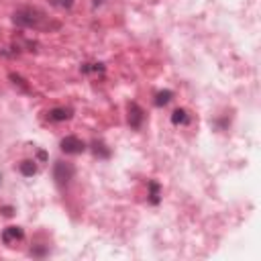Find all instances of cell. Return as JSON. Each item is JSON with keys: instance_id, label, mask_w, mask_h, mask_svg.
Segmentation results:
<instances>
[{"instance_id": "obj_1", "label": "cell", "mask_w": 261, "mask_h": 261, "mask_svg": "<svg viewBox=\"0 0 261 261\" xmlns=\"http://www.w3.org/2000/svg\"><path fill=\"white\" fill-rule=\"evenodd\" d=\"M12 20H14L18 27H24V29H43L45 22H47V16H45L39 8L24 6V8H18V10L14 12Z\"/></svg>"}, {"instance_id": "obj_2", "label": "cell", "mask_w": 261, "mask_h": 261, "mask_svg": "<svg viewBox=\"0 0 261 261\" xmlns=\"http://www.w3.org/2000/svg\"><path fill=\"white\" fill-rule=\"evenodd\" d=\"M61 151L63 153H69V155H77V153L84 151V143L77 137H65L61 141Z\"/></svg>"}, {"instance_id": "obj_3", "label": "cell", "mask_w": 261, "mask_h": 261, "mask_svg": "<svg viewBox=\"0 0 261 261\" xmlns=\"http://www.w3.org/2000/svg\"><path fill=\"white\" fill-rule=\"evenodd\" d=\"M71 177H73V165L59 161V163L55 165V179H57V181L63 186V184H67Z\"/></svg>"}, {"instance_id": "obj_4", "label": "cell", "mask_w": 261, "mask_h": 261, "mask_svg": "<svg viewBox=\"0 0 261 261\" xmlns=\"http://www.w3.org/2000/svg\"><path fill=\"white\" fill-rule=\"evenodd\" d=\"M143 122V110L137 106V104H128V124L130 126H141Z\"/></svg>"}, {"instance_id": "obj_5", "label": "cell", "mask_w": 261, "mask_h": 261, "mask_svg": "<svg viewBox=\"0 0 261 261\" xmlns=\"http://www.w3.org/2000/svg\"><path fill=\"white\" fill-rule=\"evenodd\" d=\"M2 239H4V243H12V241H20L22 239V230L18 228V226H8L6 230H4V234H2Z\"/></svg>"}, {"instance_id": "obj_6", "label": "cell", "mask_w": 261, "mask_h": 261, "mask_svg": "<svg viewBox=\"0 0 261 261\" xmlns=\"http://www.w3.org/2000/svg\"><path fill=\"white\" fill-rule=\"evenodd\" d=\"M69 116H71V110H67V108H53L49 112V118L51 120H67Z\"/></svg>"}, {"instance_id": "obj_7", "label": "cell", "mask_w": 261, "mask_h": 261, "mask_svg": "<svg viewBox=\"0 0 261 261\" xmlns=\"http://www.w3.org/2000/svg\"><path fill=\"white\" fill-rule=\"evenodd\" d=\"M169 100H171V92H159V94H157L155 104H157V106H161V104H167Z\"/></svg>"}, {"instance_id": "obj_8", "label": "cell", "mask_w": 261, "mask_h": 261, "mask_svg": "<svg viewBox=\"0 0 261 261\" xmlns=\"http://www.w3.org/2000/svg\"><path fill=\"white\" fill-rule=\"evenodd\" d=\"M171 120H173L175 124H179V122H186V120H188V116H186V110H179V108H177V110L173 112Z\"/></svg>"}, {"instance_id": "obj_9", "label": "cell", "mask_w": 261, "mask_h": 261, "mask_svg": "<svg viewBox=\"0 0 261 261\" xmlns=\"http://www.w3.org/2000/svg\"><path fill=\"white\" fill-rule=\"evenodd\" d=\"M20 171H22L24 175H33V173H35V165H33L31 161H24V163L20 165Z\"/></svg>"}, {"instance_id": "obj_10", "label": "cell", "mask_w": 261, "mask_h": 261, "mask_svg": "<svg viewBox=\"0 0 261 261\" xmlns=\"http://www.w3.org/2000/svg\"><path fill=\"white\" fill-rule=\"evenodd\" d=\"M71 2H73V0H63V4H65V6H71Z\"/></svg>"}]
</instances>
